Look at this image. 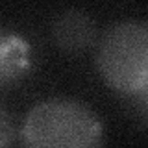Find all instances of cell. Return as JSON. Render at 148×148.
<instances>
[{
    "label": "cell",
    "instance_id": "cell-1",
    "mask_svg": "<svg viewBox=\"0 0 148 148\" xmlns=\"http://www.w3.org/2000/svg\"><path fill=\"white\" fill-rule=\"evenodd\" d=\"M96 113L72 98L43 100L28 113L21 137L32 148H91L102 145Z\"/></svg>",
    "mask_w": 148,
    "mask_h": 148
},
{
    "label": "cell",
    "instance_id": "cell-2",
    "mask_svg": "<svg viewBox=\"0 0 148 148\" xmlns=\"http://www.w3.org/2000/svg\"><path fill=\"white\" fill-rule=\"evenodd\" d=\"M95 63L111 89L128 96L148 92V22L126 21L111 26L96 46Z\"/></svg>",
    "mask_w": 148,
    "mask_h": 148
},
{
    "label": "cell",
    "instance_id": "cell-3",
    "mask_svg": "<svg viewBox=\"0 0 148 148\" xmlns=\"http://www.w3.org/2000/svg\"><path fill=\"white\" fill-rule=\"evenodd\" d=\"M52 34L58 46L76 52V50L87 48L95 41L96 28L95 22L91 21V17H87L85 13L69 11L56 18Z\"/></svg>",
    "mask_w": 148,
    "mask_h": 148
},
{
    "label": "cell",
    "instance_id": "cell-4",
    "mask_svg": "<svg viewBox=\"0 0 148 148\" xmlns=\"http://www.w3.org/2000/svg\"><path fill=\"white\" fill-rule=\"evenodd\" d=\"M30 48L21 37L4 34L2 37V52H0V78L2 83H8L18 76L28 67Z\"/></svg>",
    "mask_w": 148,
    "mask_h": 148
},
{
    "label": "cell",
    "instance_id": "cell-5",
    "mask_svg": "<svg viewBox=\"0 0 148 148\" xmlns=\"http://www.w3.org/2000/svg\"><path fill=\"white\" fill-rule=\"evenodd\" d=\"M9 124H8V117H6V113H2V139H0V143L2 145H8V141H9Z\"/></svg>",
    "mask_w": 148,
    "mask_h": 148
},
{
    "label": "cell",
    "instance_id": "cell-6",
    "mask_svg": "<svg viewBox=\"0 0 148 148\" xmlns=\"http://www.w3.org/2000/svg\"><path fill=\"white\" fill-rule=\"evenodd\" d=\"M139 102H141L143 108L148 111V92H146V95H143V96H139Z\"/></svg>",
    "mask_w": 148,
    "mask_h": 148
}]
</instances>
